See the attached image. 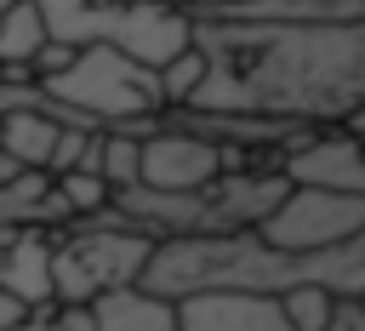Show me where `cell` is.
Here are the masks:
<instances>
[{
  "mask_svg": "<svg viewBox=\"0 0 365 331\" xmlns=\"http://www.w3.org/2000/svg\"><path fill=\"white\" fill-rule=\"evenodd\" d=\"M194 23L205 80L182 108L336 126L365 108V23Z\"/></svg>",
  "mask_w": 365,
  "mask_h": 331,
  "instance_id": "obj_1",
  "label": "cell"
},
{
  "mask_svg": "<svg viewBox=\"0 0 365 331\" xmlns=\"http://www.w3.org/2000/svg\"><path fill=\"white\" fill-rule=\"evenodd\" d=\"M46 40L57 46H108L143 68H165L182 46H194V23L165 0H34Z\"/></svg>",
  "mask_w": 365,
  "mask_h": 331,
  "instance_id": "obj_2",
  "label": "cell"
},
{
  "mask_svg": "<svg viewBox=\"0 0 365 331\" xmlns=\"http://www.w3.org/2000/svg\"><path fill=\"white\" fill-rule=\"evenodd\" d=\"M160 240L120 223L114 211L86 217L74 234L51 240V302H91L103 291L137 285Z\"/></svg>",
  "mask_w": 365,
  "mask_h": 331,
  "instance_id": "obj_3",
  "label": "cell"
},
{
  "mask_svg": "<svg viewBox=\"0 0 365 331\" xmlns=\"http://www.w3.org/2000/svg\"><path fill=\"white\" fill-rule=\"evenodd\" d=\"M251 234L268 251H285V257L325 251V245H342V240L365 234V200L359 194H325V188H285V200Z\"/></svg>",
  "mask_w": 365,
  "mask_h": 331,
  "instance_id": "obj_4",
  "label": "cell"
},
{
  "mask_svg": "<svg viewBox=\"0 0 365 331\" xmlns=\"http://www.w3.org/2000/svg\"><path fill=\"white\" fill-rule=\"evenodd\" d=\"M222 177V143L182 131L171 120H160L148 137H137V183L160 188V194H200Z\"/></svg>",
  "mask_w": 365,
  "mask_h": 331,
  "instance_id": "obj_5",
  "label": "cell"
},
{
  "mask_svg": "<svg viewBox=\"0 0 365 331\" xmlns=\"http://www.w3.org/2000/svg\"><path fill=\"white\" fill-rule=\"evenodd\" d=\"M274 166L291 188H325V194H359L365 200V143H354L336 126H302L274 154Z\"/></svg>",
  "mask_w": 365,
  "mask_h": 331,
  "instance_id": "obj_6",
  "label": "cell"
},
{
  "mask_svg": "<svg viewBox=\"0 0 365 331\" xmlns=\"http://www.w3.org/2000/svg\"><path fill=\"white\" fill-rule=\"evenodd\" d=\"M171 308L177 331H291L279 297L268 291H188Z\"/></svg>",
  "mask_w": 365,
  "mask_h": 331,
  "instance_id": "obj_7",
  "label": "cell"
},
{
  "mask_svg": "<svg viewBox=\"0 0 365 331\" xmlns=\"http://www.w3.org/2000/svg\"><path fill=\"white\" fill-rule=\"evenodd\" d=\"M0 291L23 297L29 308H57L51 302V240L40 228H17L0 240Z\"/></svg>",
  "mask_w": 365,
  "mask_h": 331,
  "instance_id": "obj_8",
  "label": "cell"
},
{
  "mask_svg": "<svg viewBox=\"0 0 365 331\" xmlns=\"http://www.w3.org/2000/svg\"><path fill=\"white\" fill-rule=\"evenodd\" d=\"M91 320H97V331H177L171 297H154L143 285H120V291L91 297Z\"/></svg>",
  "mask_w": 365,
  "mask_h": 331,
  "instance_id": "obj_9",
  "label": "cell"
},
{
  "mask_svg": "<svg viewBox=\"0 0 365 331\" xmlns=\"http://www.w3.org/2000/svg\"><path fill=\"white\" fill-rule=\"evenodd\" d=\"M40 51H46V23H40L34 0H23L0 17V80H34Z\"/></svg>",
  "mask_w": 365,
  "mask_h": 331,
  "instance_id": "obj_10",
  "label": "cell"
},
{
  "mask_svg": "<svg viewBox=\"0 0 365 331\" xmlns=\"http://www.w3.org/2000/svg\"><path fill=\"white\" fill-rule=\"evenodd\" d=\"M97 177L108 194L137 183V131H97Z\"/></svg>",
  "mask_w": 365,
  "mask_h": 331,
  "instance_id": "obj_11",
  "label": "cell"
},
{
  "mask_svg": "<svg viewBox=\"0 0 365 331\" xmlns=\"http://www.w3.org/2000/svg\"><path fill=\"white\" fill-rule=\"evenodd\" d=\"M51 188H57L68 217H103L108 211V183L97 171H63V177H51Z\"/></svg>",
  "mask_w": 365,
  "mask_h": 331,
  "instance_id": "obj_12",
  "label": "cell"
},
{
  "mask_svg": "<svg viewBox=\"0 0 365 331\" xmlns=\"http://www.w3.org/2000/svg\"><path fill=\"white\" fill-rule=\"evenodd\" d=\"M200 80H205V51H200V46H182V51L160 68V97H165V108H182V103L200 91Z\"/></svg>",
  "mask_w": 365,
  "mask_h": 331,
  "instance_id": "obj_13",
  "label": "cell"
},
{
  "mask_svg": "<svg viewBox=\"0 0 365 331\" xmlns=\"http://www.w3.org/2000/svg\"><path fill=\"white\" fill-rule=\"evenodd\" d=\"M331 291H314V285H291V291H279V308H285V325L291 331H325V320H331Z\"/></svg>",
  "mask_w": 365,
  "mask_h": 331,
  "instance_id": "obj_14",
  "label": "cell"
},
{
  "mask_svg": "<svg viewBox=\"0 0 365 331\" xmlns=\"http://www.w3.org/2000/svg\"><path fill=\"white\" fill-rule=\"evenodd\" d=\"M46 325H51V331H97L91 302H57V308L46 314Z\"/></svg>",
  "mask_w": 365,
  "mask_h": 331,
  "instance_id": "obj_15",
  "label": "cell"
},
{
  "mask_svg": "<svg viewBox=\"0 0 365 331\" xmlns=\"http://www.w3.org/2000/svg\"><path fill=\"white\" fill-rule=\"evenodd\" d=\"M325 331H365V297H336Z\"/></svg>",
  "mask_w": 365,
  "mask_h": 331,
  "instance_id": "obj_16",
  "label": "cell"
},
{
  "mask_svg": "<svg viewBox=\"0 0 365 331\" xmlns=\"http://www.w3.org/2000/svg\"><path fill=\"white\" fill-rule=\"evenodd\" d=\"M29 314H40V308H29L23 297H11V291H0V331H17Z\"/></svg>",
  "mask_w": 365,
  "mask_h": 331,
  "instance_id": "obj_17",
  "label": "cell"
},
{
  "mask_svg": "<svg viewBox=\"0 0 365 331\" xmlns=\"http://www.w3.org/2000/svg\"><path fill=\"white\" fill-rule=\"evenodd\" d=\"M46 314H51V308H40V314H29V320H23L17 331H51V325H46Z\"/></svg>",
  "mask_w": 365,
  "mask_h": 331,
  "instance_id": "obj_18",
  "label": "cell"
},
{
  "mask_svg": "<svg viewBox=\"0 0 365 331\" xmlns=\"http://www.w3.org/2000/svg\"><path fill=\"white\" fill-rule=\"evenodd\" d=\"M11 177H17V166H11L6 154H0V183H11Z\"/></svg>",
  "mask_w": 365,
  "mask_h": 331,
  "instance_id": "obj_19",
  "label": "cell"
},
{
  "mask_svg": "<svg viewBox=\"0 0 365 331\" xmlns=\"http://www.w3.org/2000/svg\"><path fill=\"white\" fill-rule=\"evenodd\" d=\"M11 6H23V0H0V17H6V11H11Z\"/></svg>",
  "mask_w": 365,
  "mask_h": 331,
  "instance_id": "obj_20",
  "label": "cell"
},
{
  "mask_svg": "<svg viewBox=\"0 0 365 331\" xmlns=\"http://www.w3.org/2000/svg\"><path fill=\"white\" fill-rule=\"evenodd\" d=\"M165 6H182V11H188V6H200V0H165Z\"/></svg>",
  "mask_w": 365,
  "mask_h": 331,
  "instance_id": "obj_21",
  "label": "cell"
}]
</instances>
